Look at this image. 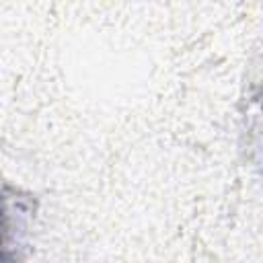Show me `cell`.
<instances>
[{"instance_id": "obj_1", "label": "cell", "mask_w": 263, "mask_h": 263, "mask_svg": "<svg viewBox=\"0 0 263 263\" xmlns=\"http://www.w3.org/2000/svg\"><path fill=\"white\" fill-rule=\"evenodd\" d=\"M35 214V195L16 185L0 183V263L25 259Z\"/></svg>"}]
</instances>
